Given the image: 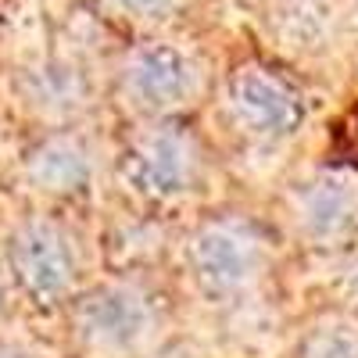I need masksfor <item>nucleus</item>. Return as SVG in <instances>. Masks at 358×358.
I'll list each match as a JSON object with an SVG mask.
<instances>
[{"label": "nucleus", "mask_w": 358, "mask_h": 358, "mask_svg": "<svg viewBox=\"0 0 358 358\" xmlns=\"http://www.w3.org/2000/svg\"><path fill=\"white\" fill-rule=\"evenodd\" d=\"M122 94L143 111H172L183 108L201 86L197 62L176 43L155 40L140 43L122 62Z\"/></svg>", "instance_id": "obj_1"}, {"label": "nucleus", "mask_w": 358, "mask_h": 358, "mask_svg": "<svg viewBox=\"0 0 358 358\" xmlns=\"http://www.w3.org/2000/svg\"><path fill=\"white\" fill-rule=\"evenodd\" d=\"M201 169L197 140L176 122H158L133 140L126 151V176L140 194L179 197L194 187Z\"/></svg>", "instance_id": "obj_2"}, {"label": "nucleus", "mask_w": 358, "mask_h": 358, "mask_svg": "<svg viewBox=\"0 0 358 358\" xmlns=\"http://www.w3.org/2000/svg\"><path fill=\"white\" fill-rule=\"evenodd\" d=\"M229 111L233 122L248 136L258 140H283L301 126V97L297 90L273 69L244 65L229 79Z\"/></svg>", "instance_id": "obj_3"}, {"label": "nucleus", "mask_w": 358, "mask_h": 358, "mask_svg": "<svg viewBox=\"0 0 358 358\" xmlns=\"http://www.w3.org/2000/svg\"><path fill=\"white\" fill-rule=\"evenodd\" d=\"M190 262L201 287L212 297L236 294L258 276L262 241L248 222L219 219L197 229V236L190 241Z\"/></svg>", "instance_id": "obj_4"}, {"label": "nucleus", "mask_w": 358, "mask_h": 358, "mask_svg": "<svg viewBox=\"0 0 358 358\" xmlns=\"http://www.w3.org/2000/svg\"><path fill=\"white\" fill-rule=\"evenodd\" d=\"M11 265L18 283L36 301H57L76 283V248L62 226L29 219L11 236Z\"/></svg>", "instance_id": "obj_5"}, {"label": "nucleus", "mask_w": 358, "mask_h": 358, "mask_svg": "<svg viewBox=\"0 0 358 358\" xmlns=\"http://www.w3.org/2000/svg\"><path fill=\"white\" fill-rule=\"evenodd\" d=\"M79 334L104 351L136 348L155 326V305L136 283H108L79 305Z\"/></svg>", "instance_id": "obj_6"}, {"label": "nucleus", "mask_w": 358, "mask_h": 358, "mask_svg": "<svg viewBox=\"0 0 358 358\" xmlns=\"http://www.w3.org/2000/svg\"><path fill=\"white\" fill-rule=\"evenodd\" d=\"M341 4L337 0H273L268 29L280 47L294 54H319L341 36Z\"/></svg>", "instance_id": "obj_7"}, {"label": "nucleus", "mask_w": 358, "mask_h": 358, "mask_svg": "<svg viewBox=\"0 0 358 358\" xmlns=\"http://www.w3.org/2000/svg\"><path fill=\"white\" fill-rule=\"evenodd\" d=\"M297 222L315 241H334L358 226V187L344 176H322L297 194Z\"/></svg>", "instance_id": "obj_8"}, {"label": "nucleus", "mask_w": 358, "mask_h": 358, "mask_svg": "<svg viewBox=\"0 0 358 358\" xmlns=\"http://www.w3.org/2000/svg\"><path fill=\"white\" fill-rule=\"evenodd\" d=\"M25 172L47 194H76L94 176V155H90V147L79 136L57 133L29 151Z\"/></svg>", "instance_id": "obj_9"}, {"label": "nucleus", "mask_w": 358, "mask_h": 358, "mask_svg": "<svg viewBox=\"0 0 358 358\" xmlns=\"http://www.w3.org/2000/svg\"><path fill=\"white\" fill-rule=\"evenodd\" d=\"M25 94L47 115H69L86 104V76L69 62H43L25 76Z\"/></svg>", "instance_id": "obj_10"}, {"label": "nucleus", "mask_w": 358, "mask_h": 358, "mask_svg": "<svg viewBox=\"0 0 358 358\" xmlns=\"http://www.w3.org/2000/svg\"><path fill=\"white\" fill-rule=\"evenodd\" d=\"M305 358H358V334L355 330H344V326L319 330L308 341Z\"/></svg>", "instance_id": "obj_11"}, {"label": "nucleus", "mask_w": 358, "mask_h": 358, "mask_svg": "<svg viewBox=\"0 0 358 358\" xmlns=\"http://www.w3.org/2000/svg\"><path fill=\"white\" fill-rule=\"evenodd\" d=\"M115 8H122L126 15L136 18H169L179 8H187V0H115Z\"/></svg>", "instance_id": "obj_12"}, {"label": "nucleus", "mask_w": 358, "mask_h": 358, "mask_svg": "<svg viewBox=\"0 0 358 358\" xmlns=\"http://www.w3.org/2000/svg\"><path fill=\"white\" fill-rule=\"evenodd\" d=\"M0 358H29V355L18 351V348H0Z\"/></svg>", "instance_id": "obj_13"}, {"label": "nucleus", "mask_w": 358, "mask_h": 358, "mask_svg": "<svg viewBox=\"0 0 358 358\" xmlns=\"http://www.w3.org/2000/svg\"><path fill=\"white\" fill-rule=\"evenodd\" d=\"M0 308H4V280H0Z\"/></svg>", "instance_id": "obj_14"}, {"label": "nucleus", "mask_w": 358, "mask_h": 358, "mask_svg": "<svg viewBox=\"0 0 358 358\" xmlns=\"http://www.w3.org/2000/svg\"><path fill=\"white\" fill-rule=\"evenodd\" d=\"M355 11H358V0H355Z\"/></svg>", "instance_id": "obj_15"}]
</instances>
